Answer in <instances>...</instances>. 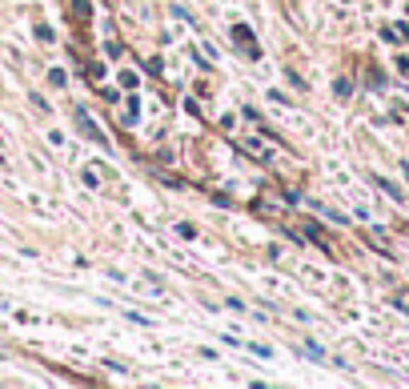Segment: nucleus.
I'll use <instances>...</instances> for the list:
<instances>
[{
    "label": "nucleus",
    "instance_id": "nucleus-1",
    "mask_svg": "<svg viewBox=\"0 0 409 389\" xmlns=\"http://www.w3.org/2000/svg\"><path fill=\"white\" fill-rule=\"evenodd\" d=\"M373 181H377V185H381L385 193H389V197H393V201H401V188H397V185H389V181H385V176H373Z\"/></svg>",
    "mask_w": 409,
    "mask_h": 389
}]
</instances>
